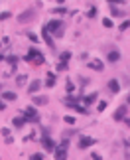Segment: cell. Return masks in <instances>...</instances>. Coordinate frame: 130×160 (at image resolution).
I'll return each mask as SVG.
<instances>
[{
  "label": "cell",
  "instance_id": "1",
  "mask_svg": "<svg viewBox=\"0 0 130 160\" xmlns=\"http://www.w3.org/2000/svg\"><path fill=\"white\" fill-rule=\"evenodd\" d=\"M46 28L49 34H53V36H57V38H61L65 32V24L61 22V20H51V22L46 24Z\"/></svg>",
  "mask_w": 130,
  "mask_h": 160
},
{
  "label": "cell",
  "instance_id": "2",
  "mask_svg": "<svg viewBox=\"0 0 130 160\" xmlns=\"http://www.w3.org/2000/svg\"><path fill=\"white\" fill-rule=\"evenodd\" d=\"M24 59L30 61V63H34V65H43V63H46V57L42 56V52H37L36 47H30L28 56L24 57Z\"/></svg>",
  "mask_w": 130,
  "mask_h": 160
},
{
  "label": "cell",
  "instance_id": "3",
  "mask_svg": "<svg viewBox=\"0 0 130 160\" xmlns=\"http://www.w3.org/2000/svg\"><path fill=\"white\" fill-rule=\"evenodd\" d=\"M36 10L34 8H26L24 12H20L18 14V24H30V22H34L36 20Z\"/></svg>",
  "mask_w": 130,
  "mask_h": 160
},
{
  "label": "cell",
  "instance_id": "4",
  "mask_svg": "<svg viewBox=\"0 0 130 160\" xmlns=\"http://www.w3.org/2000/svg\"><path fill=\"white\" fill-rule=\"evenodd\" d=\"M67 150H69V140H67V137H63V140L59 142V146H57L55 150V158H65V156H67Z\"/></svg>",
  "mask_w": 130,
  "mask_h": 160
},
{
  "label": "cell",
  "instance_id": "5",
  "mask_svg": "<svg viewBox=\"0 0 130 160\" xmlns=\"http://www.w3.org/2000/svg\"><path fill=\"white\" fill-rule=\"evenodd\" d=\"M42 146H43V150H47V152L55 150V142L51 140V137H47V132L43 134V138H42Z\"/></svg>",
  "mask_w": 130,
  "mask_h": 160
},
{
  "label": "cell",
  "instance_id": "6",
  "mask_svg": "<svg viewBox=\"0 0 130 160\" xmlns=\"http://www.w3.org/2000/svg\"><path fill=\"white\" fill-rule=\"evenodd\" d=\"M22 115H24L26 119H28V122H36V121H37V113H36V109H34V107L24 109V111H22Z\"/></svg>",
  "mask_w": 130,
  "mask_h": 160
},
{
  "label": "cell",
  "instance_id": "7",
  "mask_svg": "<svg viewBox=\"0 0 130 160\" xmlns=\"http://www.w3.org/2000/svg\"><path fill=\"white\" fill-rule=\"evenodd\" d=\"M95 138H91V137H81L79 138V148H89V146H93L95 144Z\"/></svg>",
  "mask_w": 130,
  "mask_h": 160
},
{
  "label": "cell",
  "instance_id": "8",
  "mask_svg": "<svg viewBox=\"0 0 130 160\" xmlns=\"http://www.w3.org/2000/svg\"><path fill=\"white\" fill-rule=\"evenodd\" d=\"M42 36H43V42H46L47 46H49L51 50H53V47H55V44H53V38H51V34L47 32V28H46V26H43V30H42Z\"/></svg>",
  "mask_w": 130,
  "mask_h": 160
},
{
  "label": "cell",
  "instance_id": "9",
  "mask_svg": "<svg viewBox=\"0 0 130 160\" xmlns=\"http://www.w3.org/2000/svg\"><path fill=\"white\" fill-rule=\"evenodd\" d=\"M126 113H128V111H126V105L118 107V109H116V113H114V121H122V119L126 117Z\"/></svg>",
  "mask_w": 130,
  "mask_h": 160
},
{
  "label": "cell",
  "instance_id": "10",
  "mask_svg": "<svg viewBox=\"0 0 130 160\" xmlns=\"http://www.w3.org/2000/svg\"><path fill=\"white\" fill-rule=\"evenodd\" d=\"M32 101H34V105H47V97H42V95H32Z\"/></svg>",
  "mask_w": 130,
  "mask_h": 160
},
{
  "label": "cell",
  "instance_id": "11",
  "mask_svg": "<svg viewBox=\"0 0 130 160\" xmlns=\"http://www.w3.org/2000/svg\"><path fill=\"white\" fill-rule=\"evenodd\" d=\"M107 59L111 61V63H116V61L120 59V53L116 52V50H111V52H108V56H107Z\"/></svg>",
  "mask_w": 130,
  "mask_h": 160
},
{
  "label": "cell",
  "instance_id": "12",
  "mask_svg": "<svg viewBox=\"0 0 130 160\" xmlns=\"http://www.w3.org/2000/svg\"><path fill=\"white\" fill-rule=\"evenodd\" d=\"M26 122H28V119H26V117H14V121H12V125H14L16 128H22L24 125H26Z\"/></svg>",
  "mask_w": 130,
  "mask_h": 160
},
{
  "label": "cell",
  "instance_id": "13",
  "mask_svg": "<svg viewBox=\"0 0 130 160\" xmlns=\"http://www.w3.org/2000/svg\"><path fill=\"white\" fill-rule=\"evenodd\" d=\"M89 67H91V69H97V71H102V69H105V65H102L99 59H91V61H89Z\"/></svg>",
  "mask_w": 130,
  "mask_h": 160
},
{
  "label": "cell",
  "instance_id": "14",
  "mask_svg": "<svg viewBox=\"0 0 130 160\" xmlns=\"http://www.w3.org/2000/svg\"><path fill=\"white\" fill-rule=\"evenodd\" d=\"M40 85H42V83H40V81H37V79H34L32 83L28 85V93H32V95H34V93H36L37 89H40Z\"/></svg>",
  "mask_w": 130,
  "mask_h": 160
},
{
  "label": "cell",
  "instance_id": "15",
  "mask_svg": "<svg viewBox=\"0 0 130 160\" xmlns=\"http://www.w3.org/2000/svg\"><path fill=\"white\" fill-rule=\"evenodd\" d=\"M108 89H111L112 93H118V91H120V85H118V81H116V79H111V81H108Z\"/></svg>",
  "mask_w": 130,
  "mask_h": 160
},
{
  "label": "cell",
  "instance_id": "16",
  "mask_svg": "<svg viewBox=\"0 0 130 160\" xmlns=\"http://www.w3.org/2000/svg\"><path fill=\"white\" fill-rule=\"evenodd\" d=\"M81 101H83V103H85V105H91V103H95V101H97V93H91V95H85V97H83V99H81Z\"/></svg>",
  "mask_w": 130,
  "mask_h": 160
},
{
  "label": "cell",
  "instance_id": "17",
  "mask_svg": "<svg viewBox=\"0 0 130 160\" xmlns=\"http://www.w3.org/2000/svg\"><path fill=\"white\" fill-rule=\"evenodd\" d=\"M81 99H83L81 95H67L63 99V103H77V101H81Z\"/></svg>",
  "mask_w": 130,
  "mask_h": 160
},
{
  "label": "cell",
  "instance_id": "18",
  "mask_svg": "<svg viewBox=\"0 0 130 160\" xmlns=\"http://www.w3.org/2000/svg\"><path fill=\"white\" fill-rule=\"evenodd\" d=\"M46 85H47V87H53V85H55V73H47Z\"/></svg>",
  "mask_w": 130,
  "mask_h": 160
},
{
  "label": "cell",
  "instance_id": "19",
  "mask_svg": "<svg viewBox=\"0 0 130 160\" xmlns=\"http://www.w3.org/2000/svg\"><path fill=\"white\" fill-rule=\"evenodd\" d=\"M16 97H18V95L12 93V91H4V93H2V99H4V101H14Z\"/></svg>",
  "mask_w": 130,
  "mask_h": 160
},
{
  "label": "cell",
  "instance_id": "20",
  "mask_svg": "<svg viewBox=\"0 0 130 160\" xmlns=\"http://www.w3.org/2000/svg\"><path fill=\"white\" fill-rule=\"evenodd\" d=\"M6 63H10V65H16V63H18V61H20V57L18 56H6Z\"/></svg>",
  "mask_w": 130,
  "mask_h": 160
},
{
  "label": "cell",
  "instance_id": "21",
  "mask_svg": "<svg viewBox=\"0 0 130 160\" xmlns=\"http://www.w3.org/2000/svg\"><path fill=\"white\" fill-rule=\"evenodd\" d=\"M111 12H112V16H126L124 12H122V10H118L114 4H111Z\"/></svg>",
  "mask_w": 130,
  "mask_h": 160
},
{
  "label": "cell",
  "instance_id": "22",
  "mask_svg": "<svg viewBox=\"0 0 130 160\" xmlns=\"http://www.w3.org/2000/svg\"><path fill=\"white\" fill-rule=\"evenodd\" d=\"M26 79H28V77H26V75H18V77H16V85H18V87H22V85H26Z\"/></svg>",
  "mask_w": 130,
  "mask_h": 160
},
{
  "label": "cell",
  "instance_id": "23",
  "mask_svg": "<svg viewBox=\"0 0 130 160\" xmlns=\"http://www.w3.org/2000/svg\"><path fill=\"white\" fill-rule=\"evenodd\" d=\"M128 28H130V18H128V20H124V22L118 26V30H120V32H124V30H128Z\"/></svg>",
  "mask_w": 130,
  "mask_h": 160
},
{
  "label": "cell",
  "instance_id": "24",
  "mask_svg": "<svg viewBox=\"0 0 130 160\" xmlns=\"http://www.w3.org/2000/svg\"><path fill=\"white\" fill-rule=\"evenodd\" d=\"M59 59H61V61H65V63H67V61L71 59V52H63V53H61V56H59Z\"/></svg>",
  "mask_w": 130,
  "mask_h": 160
},
{
  "label": "cell",
  "instance_id": "25",
  "mask_svg": "<svg viewBox=\"0 0 130 160\" xmlns=\"http://www.w3.org/2000/svg\"><path fill=\"white\" fill-rule=\"evenodd\" d=\"M87 16H89V18H95V16H97V8H95V6H91V8H89V12H87Z\"/></svg>",
  "mask_w": 130,
  "mask_h": 160
},
{
  "label": "cell",
  "instance_id": "26",
  "mask_svg": "<svg viewBox=\"0 0 130 160\" xmlns=\"http://www.w3.org/2000/svg\"><path fill=\"white\" fill-rule=\"evenodd\" d=\"M51 14H67V10H65V8H53V10H51Z\"/></svg>",
  "mask_w": 130,
  "mask_h": 160
},
{
  "label": "cell",
  "instance_id": "27",
  "mask_svg": "<svg viewBox=\"0 0 130 160\" xmlns=\"http://www.w3.org/2000/svg\"><path fill=\"white\" fill-rule=\"evenodd\" d=\"M102 26H105V28H112V20L111 18H105V20H102Z\"/></svg>",
  "mask_w": 130,
  "mask_h": 160
},
{
  "label": "cell",
  "instance_id": "28",
  "mask_svg": "<svg viewBox=\"0 0 130 160\" xmlns=\"http://www.w3.org/2000/svg\"><path fill=\"white\" fill-rule=\"evenodd\" d=\"M10 16H12L10 12H0V22H2V20H8Z\"/></svg>",
  "mask_w": 130,
  "mask_h": 160
},
{
  "label": "cell",
  "instance_id": "29",
  "mask_svg": "<svg viewBox=\"0 0 130 160\" xmlns=\"http://www.w3.org/2000/svg\"><path fill=\"white\" fill-rule=\"evenodd\" d=\"M65 122H67V125H75V117L67 115V117H65Z\"/></svg>",
  "mask_w": 130,
  "mask_h": 160
},
{
  "label": "cell",
  "instance_id": "30",
  "mask_svg": "<svg viewBox=\"0 0 130 160\" xmlns=\"http://www.w3.org/2000/svg\"><path fill=\"white\" fill-rule=\"evenodd\" d=\"M32 160H43V154L42 152H36V154H32Z\"/></svg>",
  "mask_w": 130,
  "mask_h": 160
},
{
  "label": "cell",
  "instance_id": "31",
  "mask_svg": "<svg viewBox=\"0 0 130 160\" xmlns=\"http://www.w3.org/2000/svg\"><path fill=\"white\" fill-rule=\"evenodd\" d=\"M67 69V63H65V61H61L59 65H57V71H65Z\"/></svg>",
  "mask_w": 130,
  "mask_h": 160
},
{
  "label": "cell",
  "instance_id": "32",
  "mask_svg": "<svg viewBox=\"0 0 130 160\" xmlns=\"http://www.w3.org/2000/svg\"><path fill=\"white\" fill-rule=\"evenodd\" d=\"M28 38H30V40H32V42H34V44H36V42H37V36H36V34H32V32H28Z\"/></svg>",
  "mask_w": 130,
  "mask_h": 160
},
{
  "label": "cell",
  "instance_id": "33",
  "mask_svg": "<svg viewBox=\"0 0 130 160\" xmlns=\"http://www.w3.org/2000/svg\"><path fill=\"white\" fill-rule=\"evenodd\" d=\"M73 89H75L73 83H71V81H67V91H69V93H73Z\"/></svg>",
  "mask_w": 130,
  "mask_h": 160
},
{
  "label": "cell",
  "instance_id": "34",
  "mask_svg": "<svg viewBox=\"0 0 130 160\" xmlns=\"http://www.w3.org/2000/svg\"><path fill=\"white\" fill-rule=\"evenodd\" d=\"M105 109H107V103H105V101H101V103H99V111H105Z\"/></svg>",
  "mask_w": 130,
  "mask_h": 160
},
{
  "label": "cell",
  "instance_id": "35",
  "mask_svg": "<svg viewBox=\"0 0 130 160\" xmlns=\"http://www.w3.org/2000/svg\"><path fill=\"white\" fill-rule=\"evenodd\" d=\"M91 158H93V160H101L102 156H101V154H97V152H95V154H91Z\"/></svg>",
  "mask_w": 130,
  "mask_h": 160
},
{
  "label": "cell",
  "instance_id": "36",
  "mask_svg": "<svg viewBox=\"0 0 130 160\" xmlns=\"http://www.w3.org/2000/svg\"><path fill=\"white\" fill-rule=\"evenodd\" d=\"M0 132H2V137H8V134H10V131H8V128H2Z\"/></svg>",
  "mask_w": 130,
  "mask_h": 160
},
{
  "label": "cell",
  "instance_id": "37",
  "mask_svg": "<svg viewBox=\"0 0 130 160\" xmlns=\"http://www.w3.org/2000/svg\"><path fill=\"white\" fill-rule=\"evenodd\" d=\"M108 2H111V4H122L124 0H108Z\"/></svg>",
  "mask_w": 130,
  "mask_h": 160
},
{
  "label": "cell",
  "instance_id": "38",
  "mask_svg": "<svg viewBox=\"0 0 130 160\" xmlns=\"http://www.w3.org/2000/svg\"><path fill=\"white\" fill-rule=\"evenodd\" d=\"M122 121H124V125H126V127L130 128V119H128V117H124V119H122Z\"/></svg>",
  "mask_w": 130,
  "mask_h": 160
},
{
  "label": "cell",
  "instance_id": "39",
  "mask_svg": "<svg viewBox=\"0 0 130 160\" xmlns=\"http://www.w3.org/2000/svg\"><path fill=\"white\" fill-rule=\"evenodd\" d=\"M0 111H6V105L2 103V101H0Z\"/></svg>",
  "mask_w": 130,
  "mask_h": 160
},
{
  "label": "cell",
  "instance_id": "40",
  "mask_svg": "<svg viewBox=\"0 0 130 160\" xmlns=\"http://www.w3.org/2000/svg\"><path fill=\"white\" fill-rule=\"evenodd\" d=\"M6 59V56H4V53H0V61H4Z\"/></svg>",
  "mask_w": 130,
  "mask_h": 160
},
{
  "label": "cell",
  "instance_id": "41",
  "mask_svg": "<svg viewBox=\"0 0 130 160\" xmlns=\"http://www.w3.org/2000/svg\"><path fill=\"white\" fill-rule=\"evenodd\" d=\"M57 2H59V4H63V2H65V0H57Z\"/></svg>",
  "mask_w": 130,
  "mask_h": 160
},
{
  "label": "cell",
  "instance_id": "42",
  "mask_svg": "<svg viewBox=\"0 0 130 160\" xmlns=\"http://www.w3.org/2000/svg\"><path fill=\"white\" fill-rule=\"evenodd\" d=\"M126 101H128V105H130V95H128V99H126Z\"/></svg>",
  "mask_w": 130,
  "mask_h": 160
},
{
  "label": "cell",
  "instance_id": "43",
  "mask_svg": "<svg viewBox=\"0 0 130 160\" xmlns=\"http://www.w3.org/2000/svg\"><path fill=\"white\" fill-rule=\"evenodd\" d=\"M0 91H2V83H0Z\"/></svg>",
  "mask_w": 130,
  "mask_h": 160
},
{
  "label": "cell",
  "instance_id": "44",
  "mask_svg": "<svg viewBox=\"0 0 130 160\" xmlns=\"http://www.w3.org/2000/svg\"><path fill=\"white\" fill-rule=\"evenodd\" d=\"M0 47H2V44H0Z\"/></svg>",
  "mask_w": 130,
  "mask_h": 160
},
{
  "label": "cell",
  "instance_id": "45",
  "mask_svg": "<svg viewBox=\"0 0 130 160\" xmlns=\"http://www.w3.org/2000/svg\"><path fill=\"white\" fill-rule=\"evenodd\" d=\"M128 142H130V140H128Z\"/></svg>",
  "mask_w": 130,
  "mask_h": 160
}]
</instances>
